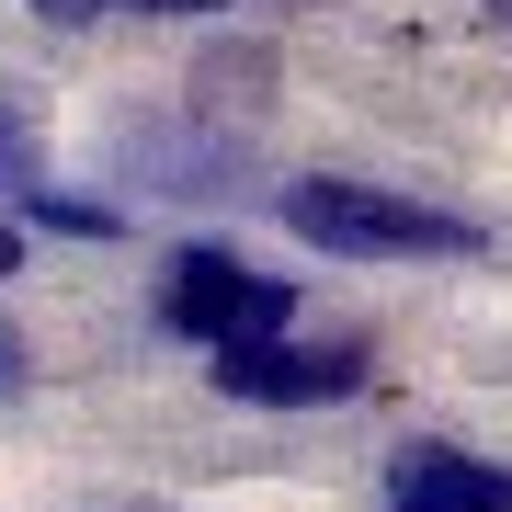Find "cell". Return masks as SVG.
Here are the masks:
<instances>
[{"mask_svg": "<svg viewBox=\"0 0 512 512\" xmlns=\"http://www.w3.org/2000/svg\"><path fill=\"white\" fill-rule=\"evenodd\" d=\"M137 12H217V0H137Z\"/></svg>", "mask_w": 512, "mask_h": 512, "instance_id": "obj_10", "label": "cell"}, {"mask_svg": "<svg viewBox=\"0 0 512 512\" xmlns=\"http://www.w3.org/2000/svg\"><path fill=\"white\" fill-rule=\"evenodd\" d=\"M35 217H46V228H80V239H114V228H126V205H92V194H46V183H35Z\"/></svg>", "mask_w": 512, "mask_h": 512, "instance_id": "obj_5", "label": "cell"}, {"mask_svg": "<svg viewBox=\"0 0 512 512\" xmlns=\"http://www.w3.org/2000/svg\"><path fill=\"white\" fill-rule=\"evenodd\" d=\"M69 512H183V501H69Z\"/></svg>", "mask_w": 512, "mask_h": 512, "instance_id": "obj_8", "label": "cell"}, {"mask_svg": "<svg viewBox=\"0 0 512 512\" xmlns=\"http://www.w3.org/2000/svg\"><path fill=\"white\" fill-rule=\"evenodd\" d=\"M262 205L308 251H342V262H467V251H490V228L456 217V205H421V194H387V183H342V171H308V183H285Z\"/></svg>", "mask_w": 512, "mask_h": 512, "instance_id": "obj_1", "label": "cell"}, {"mask_svg": "<svg viewBox=\"0 0 512 512\" xmlns=\"http://www.w3.org/2000/svg\"><path fill=\"white\" fill-rule=\"evenodd\" d=\"M387 512H512V467L456 456V444H410L387 478Z\"/></svg>", "mask_w": 512, "mask_h": 512, "instance_id": "obj_4", "label": "cell"}, {"mask_svg": "<svg viewBox=\"0 0 512 512\" xmlns=\"http://www.w3.org/2000/svg\"><path fill=\"white\" fill-rule=\"evenodd\" d=\"M365 376H376L365 342H239V353H217V387L239 410H330Z\"/></svg>", "mask_w": 512, "mask_h": 512, "instance_id": "obj_3", "label": "cell"}, {"mask_svg": "<svg viewBox=\"0 0 512 512\" xmlns=\"http://www.w3.org/2000/svg\"><path fill=\"white\" fill-rule=\"evenodd\" d=\"M285 319H296V285L251 274L239 251H171V274H160V330H183L205 353L285 342Z\"/></svg>", "mask_w": 512, "mask_h": 512, "instance_id": "obj_2", "label": "cell"}, {"mask_svg": "<svg viewBox=\"0 0 512 512\" xmlns=\"http://www.w3.org/2000/svg\"><path fill=\"white\" fill-rule=\"evenodd\" d=\"M35 12H57V23H92V12H103V0H35Z\"/></svg>", "mask_w": 512, "mask_h": 512, "instance_id": "obj_9", "label": "cell"}, {"mask_svg": "<svg viewBox=\"0 0 512 512\" xmlns=\"http://www.w3.org/2000/svg\"><path fill=\"white\" fill-rule=\"evenodd\" d=\"M0 194H35V126L0 103Z\"/></svg>", "mask_w": 512, "mask_h": 512, "instance_id": "obj_6", "label": "cell"}, {"mask_svg": "<svg viewBox=\"0 0 512 512\" xmlns=\"http://www.w3.org/2000/svg\"><path fill=\"white\" fill-rule=\"evenodd\" d=\"M12 262H23V239H12V228H0V285H12Z\"/></svg>", "mask_w": 512, "mask_h": 512, "instance_id": "obj_11", "label": "cell"}, {"mask_svg": "<svg viewBox=\"0 0 512 512\" xmlns=\"http://www.w3.org/2000/svg\"><path fill=\"white\" fill-rule=\"evenodd\" d=\"M0 399H23V330L0 319Z\"/></svg>", "mask_w": 512, "mask_h": 512, "instance_id": "obj_7", "label": "cell"}, {"mask_svg": "<svg viewBox=\"0 0 512 512\" xmlns=\"http://www.w3.org/2000/svg\"><path fill=\"white\" fill-rule=\"evenodd\" d=\"M490 12H501V23H512V0H490Z\"/></svg>", "mask_w": 512, "mask_h": 512, "instance_id": "obj_12", "label": "cell"}]
</instances>
